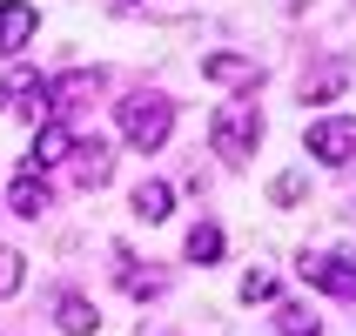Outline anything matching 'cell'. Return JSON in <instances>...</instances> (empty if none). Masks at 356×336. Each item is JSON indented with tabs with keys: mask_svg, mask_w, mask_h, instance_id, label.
Listing matches in <instances>:
<instances>
[{
	"mask_svg": "<svg viewBox=\"0 0 356 336\" xmlns=\"http://www.w3.org/2000/svg\"><path fill=\"white\" fill-rule=\"evenodd\" d=\"M115 276H121V289H128V296H161V269H141L128 249H115Z\"/></svg>",
	"mask_w": 356,
	"mask_h": 336,
	"instance_id": "obj_9",
	"label": "cell"
},
{
	"mask_svg": "<svg viewBox=\"0 0 356 336\" xmlns=\"http://www.w3.org/2000/svg\"><path fill=\"white\" fill-rule=\"evenodd\" d=\"M7 101H14L20 115H40V108H47V81H40V74H27V67H20V74L7 81Z\"/></svg>",
	"mask_w": 356,
	"mask_h": 336,
	"instance_id": "obj_12",
	"label": "cell"
},
{
	"mask_svg": "<svg viewBox=\"0 0 356 336\" xmlns=\"http://www.w3.org/2000/svg\"><path fill=\"white\" fill-rule=\"evenodd\" d=\"M302 189H309L302 175H276V182H269V202H276V209H289V202H302Z\"/></svg>",
	"mask_w": 356,
	"mask_h": 336,
	"instance_id": "obj_19",
	"label": "cell"
},
{
	"mask_svg": "<svg viewBox=\"0 0 356 336\" xmlns=\"http://www.w3.org/2000/svg\"><path fill=\"white\" fill-rule=\"evenodd\" d=\"M108 175H115V155H108V141H81V148H74V182H81V189H101Z\"/></svg>",
	"mask_w": 356,
	"mask_h": 336,
	"instance_id": "obj_8",
	"label": "cell"
},
{
	"mask_svg": "<svg viewBox=\"0 0 356 336\" xmlns=\"http://www.w3.org/2000/svg\"><path fill=\"white\" fill-rule=\"evenodd\" d=\"M195 0H115V14H188Z\"/></svg>",
	"mask_w": 356,
	"mask_h": 336,
	"instance_id": "obj_17",
	"label": "cell"
},
{
	"mask_svg": "<svg viewBox=\"0 0 356 336\" xmlns=\"http://www.w3.org/2000/svg\"><path fill=\"white\" fill-rule=\"evenodd\" d=\"M115 115H121V135L135 141L141 155H155L168 141V128H175V101L168 95H128V101H115Z\"/></svg>",
	"mask_w": 356,
	"mask_h": 336,
	"instance_id": "obj_2",
	"label": "cell"
},
{
	"mask_svg": "<svg viewBox=\"0 0 356 336\" xmlns=\"http://www.w3.org/2000/svg\"><path fill=\"white\" fill-rule=\"evenodd\" d=\"M302 148H309L316 161H330V168H343V161H356V121H350V115L309 121V135H302Z\"/></svg>",
	"mask_w": 356,
	"mask_h": 336,
	"instance_id": "obj_4",
	"label": "cell"
},
{
	"mask_svg": "<svg viewBox=\"0 0 356 336\" xmlns=\"http://www.w3.org/2000/svg\"><path fill=\"white\" fill-rule=\"evenodd\" d=\"M34 27H40V14L27 0H0V54H20L34 40Z\"/></svg>",
	"mask_w": 356,
	"mask_h": 336,
	"instance_id": "obj_6",
	"label": "cell"
},
{
	"mask_svg": "<svg viewBox=\"0 0 356 336\" xmlns=\"http://www.w3.org/2000/svg\"><path fill=\"white\" fill-rule=\"evenodd\" d=\"M74 148H81V135L67 128V121H40L34 148H27V168H34V175H47V168H54V161H67Z\"/></svg>",
	"mask_w": 356,
	"mask_h": 336,
	"instance_id": "obj_5",
	"label": "cell"
},
{
	"mask_svg": "<svg viewBox=\"0 0 356 336\" xmlns=\"http://www.w3.org/2000/svg\"><path fill=\"white\" fill-rule=\"evenodd\" d=\"M168 209H175V189L168 182H141L135 189V216L141 222H168Z\"/></svg>",
	"mask_w": 356,
	"mask_h": 336,
	"instance_id": "obj_11",
	"label": "cell"
},
{
	"mask_svg": "<svg viewBox=\"0 0 356 336\" xmlns=\"http://www.w3.org/2000/svg\"><path fill=\"white\" fill-rule=\"evenodd\" d=\"M209 141H216L222 161H249V155H256V141H262V108H256V95H249V101H222L216 121H209Z\"/></svg>",
	"mask_w": 356,
	"mask_h": 336,
	"instance_id": "obj_1",
	"label": "cell"
},
{
	"mask_svg": "<svg viewBox=\"0 0 356 336\" xmlns=\"http://www.w3.org/2000/svg\"><path fill=\"white\" fill-rule=\"evenodd\" d=\"M20 276H27V256H14V249H0V296H14Z\"/></svg>",
	"mask_w": 356,
	"mask_h": 336,
	"instance_id": "obj_18",
	"label": "cell"
},
{
	"mask_svg": "<svg viewBox=\"0 0 356 336\" xmlns=\"http://www.w3.org/2000/svg\"><path fill=\"white\" fill-rule=\"evenodd\" d=\"M302 282H316L323 296H343V303H356V262L350 256H337V249H316V256H309V249H302Z\"/></svg>",
	"mask_w": 356,
	"mask_h": 336,
	"instance_id": "obj_3",
	"label": "cell"
},
{
	"mask_svg": "<svg viewBox=\"0 0 356 336\" xmlns=\"http://www.w3.org/2000/svg\"><path fill=\"white\" fill-rule=\"evenodd\" d=\"M216 256H222V229H216V222H195V229H188V262L209 269Z\"/></svg>",
	"mask_w": 356,
	"mask_h": 336,
	"instance_id": "obj_14",
	"label": "cell"
},
{
	"mask_svg": "<svg viewBox=\"0 0 356 336\" xmlns=\"http://www.w3.org/2000/svg\"><path fill=\"white\" fill-rule=\"evenodd\" d=\"M343 81H350L343 67H323L316 81H302V101H330V95H343Z\"/></svg>",
	"mask_w": 356,
	"mask_h": 336,
	"instance_id": "obj_16",
	"label": "cell"
},
{
	"mask_svg": "<svg viewBox=\"0 0 356 336\" xmlns=\"http://www.w3.org/2000/svg\"><path fill=\"white\" fill-rule=\"evenodd\" d=\"M47 202H54L47 175H34V168H20V175H14V189H7V209H14V216H40Z\"/></svg>",
	"mask_w": 356,
	"mask_h": 336,
	"instance_id": "obj_7",
	"label": "cell"
},
{
	"mask_svg": "<svg viewBox=\"0 0 356 336\" xmlns=\"http://www.w3.org/2000/svg\"><path fill=\"white\" fill-rule=\"evenodd\" d=\"M269 296H276V276L249 269V276H242V303H269Z\"/></svg>",
	"mask_w": 356,
	"mask_h": 336,
	"instance_id": "obj_20",
	"label": "cell"
},
{
	"mask_svg": "<svg viewBox=\"0 0 356 336\" xmlns=\"http://www.w3.org/2000/svg\"><path fill=\"white\" fill-rule=\"evenodd\" d=\"M276 336H323V323L309 317V310H296V303H282L276 310Z\"/></svg>",
	"mask_w": 356,
	"mask_h": 336,
	"instance_id": "obj_15",
	"label": "cell"
},
{
	"mask_svg": "<svg viewBox=\"0 0 356 336\" xmlns=\"http://www.w3.org/2000/svg\"><path fill=\"white\" fill-rule=\"evenodd\" d=\"M54 323H60V330H67V336H88V330H95V303H88V296H60V310H54Z\"/></svg>",
	"mask_w": 356,
	"mask_h": 336,
	"instance_id": "obj_13",
	"label": "cell"
},
{
	"mask_svg": "<svg viewBox=\"0 0 356 336\" xmlns=\"http://www.w3.org/2000/svg\"><path fill=\"white\" fill-rule=\"evenodd\" d=\"M202 81H222V88H229V81H262V67L249 54H209L202 61Z\"/></svg>",
	"mask_w": 356,
	"mask_h": 336,
	"instance_id": "obj_10",
	"label": "cell"
}]
</instances>
